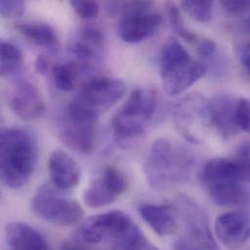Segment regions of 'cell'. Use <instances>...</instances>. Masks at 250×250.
<instances>
[{
  "mask_svg": "<svg viewBox=\"0 0 250 250\" xmlns=\"http://www.w3.org/2000/svg\"><path fill=\"white\" fill-rule=\"evenodd\" d=\"M195 168L190 151L167 138H158L150 146L144 162V174L155 190H167L186 183Z\"/></svg>",
  "mask_w": 250,
  "mask_h": 250,
  "instance_id": "obj_1",
  "label": "cell"
},
{
  "mask_svg": "<svg viewBox=\"0 0 250 250\" xmlns=\"http://www.w3.org/2000/svg\"><path fill=\"white\" fill-rule=\"evenodd\" d=\"M37 156V143L31 131L21 127L1 129V179L8 188L19 189L29 180L36 167Z\"/></svg>",
  "mask_w": 250,
  "mask_h": 250,
  "instance_id": "obj_2",
  "label": "cell"
},
{
  "mask_svg": "<svg viewBox=\"0 0 250 250\" xmlns=\"http://www.w3.org/2000/svg\"><path fill=\"white\" fill-rule=\"evenodd\" d=\"M120 79L95 75L85 80L66 109L68 118L79 122L97 123L100 116L113 107L125 94Z\"/></svg>",
  "mask_w": 250,
  "mask_h": 250,
  "instance_id": "obj_3",
  "label": "cell"
},
{
  "mask_svg": "<svg viewBox=\"0 0 250 250\" xmlns=\"http://www.w3.org/2000/svg\"><path fill=\"white\" fill-rule=\"evenodd\" d=\"M207 73V67L194 60L182 44L170 38L160 59V75L165 92L171 97L181 95Z\"/></svg>",
  "mask_w": 250,
  "mask_h": 250,
  "instance_id": "obj_4",
  "label": "cell"
},
{
  "mask_svg": "<svg viewBox=\"0 0 250 250\" xmlns=\"http://www.w3.org/2000/svg\"><path fill=\"white\" fill-rule=\"evenodd\" d=\"M157 109L156 94L141 88L134 89L125 104L111 120L112 129L120 142L126 143L144 134V123L150 120Z\"/></svg>",
  "mask_w": 250,
  "mask_h": 250,
  "instance_id": "obj_5",
  "label": "cell"
},
{
  "mask_svg": "<svg viewBox=\"0 0 250 250\" xmlns=\"http://www.w3.org/2000/svg\"><path fill=\"white\" fill-rule=\"evenodd\" d=\"M53 184L39 187L32 202V211L43 220L60 226H75L84 217L82 207L74 200L62 195Z\"/></svg>",
  "mask_w": 250,
  "mask_h": 250,
  "instance_id": "obj_6",
  "label": "cell"
},
{
  "mask_svg": "<svg viewBox=\"0 0 250 250\" xmlns=\"http://www.w3.org/2000/svg\"><path fill=\"white\" fill-rule=\"evenodd\" d=\"M118 29L125 43L136 44L154 35L163 22L151 1H127L120 6Z\"/></svg>",
  "mask_w": 250,
  "mask_h": 250,
  "instance_id": "obj_7",
  "label": "cell"
},
{
  "mask_svg": "<svg viewBox=\"0 0 250 250\" xmlns=\"http://www.w3.org/2000/svg\"><path fill=\"white\" fill-rule=\"evenodd\" d=\"M136 226L127 213L111 210L88 218L81 226L80 235L88 244L106 243L111 250Z\"/></svg>",
  "mask_w": 250,
  "mask_h": 250,
  "instance_id": "obj_8",
  "label": "cell"
},
{
  "mask_svg": "<svg viewBox=\"0 0 250 250\" xmlns=\"http://www.w3.org/2000/svg\"><path fill=\"white\" fill-rule=\"evenodd\" d=\"M173 121L183 137L191 142H198L200 133L210 126L208 101L199 94L187 96L175 106Z\"/></svg>",
  "mask_w": 250,
  "mask_h": 250,
  "instance_id": "obj_9",
  "label": "cell"
},
{
  "mask_svg": "<svg viewBox=\"0 0 250 250\" xmlns=\"http://www.w3.org/2000/svg\"><path fill=\"white\" fill-rule=\"evenodd\" d=\"M174 207L196 247L203 250H217L218 247L210 231L209 221L205 210L192 199L185 196L178 197Z\"/></svg>",
  "mask_w": 250,
  "mask_h": 250,
  "instance_id": "obj_10",
  "label": "cell"
},
{
  "mask_svg": "<svg viewBox=\"0 0 250 250\" xmlns=\"http://www.w3.org/2000/svg\"><path fill=\"white\" fill-rule=\"evenodd\" d=\"M206 192L220 207H243L250 203V193L241 180L222 173L200 174Z\"/></svg>",
  "mask_w": 250,
  "mask_h": 250,
  "instance_id": "obj_11",
  "label": "cell"
},
{
  "mask_svg": "<svg viewBox=\"0 0 250 250\" xmlns=\"http://www.w3.org/2000/svg\"><path fill=\"white\" fill-rule=\"evenodd\" d=\"M214 230L225 248L239 250L250 239V213L245 210L223 213L216 219Z\"/></svg>",
  "mask_w": 250,
  "mask_h": 250,
  "instance_id": "obj_12",
  "label": "cell"
},
{
  "mask_svg": "<svg viewBox=\"0 0 250 250\" xmlns=\"http://www.w3.org/2000/svg\"><path fill=\"white\" fill-rule=\"evenodd\" d=\"M12 112L24 121L37 120L45 114L46 106L36 86L28 81H20L10 96Z\"/></svg>",
  "mask_w": 250,
  "mask_h": 250,
  "instance_id": "obj_13",
  "label": "cell"
},
{
  "mask_svg": "<svg viewBox=\"0 0 250 250\" xmlns=\"http://www.w3.org/2000/svg\"><path fill=\"white\" fill-rule=\"evenodd\" d=\"M52 184L62 191L76 187L81 179V169L77 162L65 151L56 149L48 162Z\"/></svg>",
  "mask_w": 250,
  "mask_h": 250,
  "instance_id": "obj_14",
  "label": "cell"
},
{
  "mask_svg": "<svg viewBox=\"0 0 250 250\" xmlns=\"http://www.w3.org/2000/svg\"><path fill=\"white\" fill-rule=\"evenodd\" d=\"M60 135L67 147L77 153L88 155L96 146L97 123L79 122L65 116Z\"/></svg>",
  "mask_w": 250,
  "mask_h": 250,
  "instance_id": "obj_15",
  "label": "cell"
},
{
  "mask_svg": "<svg viewBox=\"0 0 250 250\" xmlns=\"http://www.w3.org/2000/svg\"><path fill=\"white\" fill-rule=\"evenodd\" d=\"M140 216L160 237H169L178 230V212L170 205L142 204L138 208Z\"/></svg>",
  "mask_w": 250,
  "mask_h": 250,
  "instance_id": "obj_16",
  "label": "cell"
},
{
  "mask_svg": "<svg viewBox=\"0 0 250 250\" xmlns=\"http://www.w3.org/2000/svg\"><path fill=\"white\" fill-rule=\"evenodd\" d=\"M237 101L228 95H220L208 101L210 127L223 137H230L238 132L235 125V108Z\"/></svg>",
  "mask_w": 250,
  "mask_h": 250,
  "instance_id": "obj_17",
  "label": "cell"
},
{
  "mask_svg": "<svg viewBox=\"0 0 250 250\" xmlns=\"http://www.w3.org/2000/svg\"><path fill=\"white\" fill-rule=\"evenodd\" d=\"M7 243L12 250H51L44 237L22 222H11L6 227Z\"/></svg>",
  "mask_w": 250,
  "mask_h": 250,
  "instance_id": "obj_18",
  "label": "cell"
},
{
  "mask_svg": "<svg viewBox=\"0 0 250 250\" xmlns=\"http://www.w3.org/2000/svg\"><path fill=\"white\" fill-rule=\"evenodd\" d=\"M104 37L101 29L88 25L81 28L77 38L71 45V52L77 57V61L89 64L98 52L104 47Z\"/></svg>",
  "mask_w": 250,
  "mask_h": 250,
  "instance_id": "obj_19",
  "label": "cell"
},
{
  "mask_svg": "<svg viewBox=\"0 0 250 250\" xmlns=\"http://www.w3.org/2000/svg\"><path fill=\"white\" fill-rule=\"evenodd\" d=\"M16 28L24 37L38 46L52 48L58 44L57 32L48 23L40 21L18 22Z\"/></svg>",
  "mask_w": 250,
  "mask_h": 250,
  "instance_id": "obj_20",
  "label": "cell"
},
{
  "mask_svg": "<svg viewBox=\"0 0 250 250\" xmlns=\"http://www.w3.org/2000/svg\"><path fill=\"white\" fill-rule=\"evenodd\" d=\"M88 64L79 61L57 62L52 67V77L57 89L62 92H70L74 89L77 77L87 69Z\"/></svg>",
  "mask_w": 250,
  "mask_h": 250,
  "instance_id": "obj_21",
  "label": "cell"
},
{
  "mask_svg": "<svg viewBox=\"0 0 250 250\" xmlns=\"http://www.w3.org/2000/svg\"><path fill=\"white\" fill-rule=\"evenodd\" d=\"M119 197L104 177L101 176L94 180L85 190L83 201L90 208H102L113 204Z\"/></svg>",
  "mask_w": 250,
  "mask_h": 250,
  "instance_id": "obj_22",
  "label": "cell"
},
{
  "mask_svg": "<svg viewBox=\"0 0 250 250\" xmlns=\"http://www.w3.org/2000/svg\"><path fill=\"white\" fill-rule=\"evenodd\" d=\"M23 65V57L18 46L2 41L0 45V74L10 77L19 73Z\"/></svg>",
  "mask_w": 250,
  "mask_h": 250,
  "instance_id": "obj_23",
  "label": "cell"
},
{
  "mask_svg": "<svg viewBox=\"0 0 250 250\" xmlns=\"http://www.w3.org/2000/svg\"><path fill=\"white\" fill-rule=\"evenodd\" d=\"M167 16H168V21L170 23V26L172 30L183 40L191 44L196 50L200 46V44L203 42L205 37L198 35L188 29L185 26L183 18L181 16V13L179 11V8L173 4V3H168L167 5Z\"/></svg>",
  "mask_w": 250,
  "mask_h": 250,
  "instance_id": "obj_24",
  "label": "cell"
},
{
  "mask_svg": "<svg viewBox=\"0 0 250 250\" xmlns=\"http://www.w3.org/2000/svg\"><path fill=\"white\" fill-rule=\"evenodd\" d=\"M180 6L195 21L202 23H208L212 19L213 2L212 1H182Z\"/></svg>",
  "mask_w": 250,
  "mask_h": 250,
  "instance_id": "obj_25",
  "label": "cell"
},
{
  "mask_svg": "<svg viewBox=\"0 0 250 250\" xmlns=\"http://www.w3.org/2000/svg\"><path fill=\"white\" fill-rule=\"evenodd\" d=\"M235 125L238 131L250 133V100L243 98L237 101L235 108Z\"/></svg>",
  "mask_w": 250,
  "mask_h": 250,
  "instance_id": "obj_26",
  "label": "cell"
},
{
  "mask_svg": "<svg viewBox=\"0 0 250 250\" xmlns=\"http://www.w3.org/2000/svg\"><path fill=\"white\" fill-rule=\"evenodd\" d=\"M116 250H159L152 245L138 228L132 232Z\"/></svg>",
  "mask_w": 250,
  "mask_h": 250,
  "instance_id": "obj_27",
  "label": "cell"
},
{
  "mask_svg": "<svg viewBox=\"0 0 250 250\" xmlns=\"http://www.w3.org/2000/svg\"><path fill=\"white\" fill-rule=\"evenodd\" d=\"M234 159L238 164L242 180L244 183H250V142L240 145Z\"/></svg>",
  "mask_w": 250,
  "mask_h": 250,
  "instance_id": "obj_28",
  "label": "cell"
},
{
  "mask_svg": "<svg viewBox=\"0 0 250 250\" xmlns=\"http://www.w3.org/2000/svg\"><path fill=\"white\" fill-rule=\"evenodd\" d=\"M76 14L82 19H95L100 12V5L96 1L91 0H72L70 2Z\"/></svg>",
  "mask_w": 250,
  "mask_h": 250,
  "instance_id": "obj_29",
  "label": "cell"
},
{
  "mask_svg": "<svg viewBox=\"0 0 250 250\" xmlns=\"http://www.w3.org/2000/svg\"><path fill=\"white\" fill-rule=\"evenodd\" d=\"M25 11V3L21 0H3L0 2V13L3 18H20Z\"/></svg>",
  "mask_w": 250,
  "mask_h": 250,
  "instance_id": "obj_30",
  "label": "cell"
},
{
  "mask_svg": "<svg viewBox=\"0 0 250 250\" xmlns=\"http://www.w3.org/2000/svg\"><path fill=\"white\" fill-rule=\"evenodd\" d=\"M220 4L224 11L231 15H243L250 12V1L249 0H223Z\"/></svg>",
  "mask_w": 250,
  "mask_h": 250,
  "instance_id": "obj_31",
  "label": "cell"
},
{
  "mask_svg": "<svg viewBox=\"0 0 250 250\" xmlns=\"http://www.w3.org/2000/svg\"><path fill=\"white\" fill-rule=\"evenodd\" d=\"M217 50V46L215 42L209 38L205 37L203 42L200 44V46L197 49V53L200 57L204 59H208L212 57Z\"/></svg>",
  "mask_w": 250,
  "mask_h": 250,
  "instance_id": "obj_32",
  "label": "cell"
},
{
  "mask_svg": "<svg viewBox=\"0 0 250 250\" xmlns=\"http://www.w3.org/2000/svg\"><path fill=\"white\" fill-rule=\"evenodd\" d=\"M240 61L245 71L250 77V42L243 45L240 50Z\"/></svg>",
  "mask_w": 250,
  "mask_h": 250,
  "instance_id": "obj_33",
  "label": "cell"
},
{
  "mask_svg": "<svg viewBox=\"0 0 250 250\" xmlns=\"http://www.w3.org/2000/svg\"><path fill=\"white\" fill-rule=\"evenodd\" d=\"M34 67H35V70H36L37 73H39L41 75H45L49 70L48 59L43 55L38 56L36 61H35Z\"/></svg>",
  "mask_w": 250,
  "mask_h": 250,
  "instance_id": "obj_34",
  "label": "cell"
},
{
  "mask_svg": "<svg viewBox=\"0 0 250 250\" xmlns=\"http://www.w3.org/2000/svg\"><path fill=\"white\" fill-rule=\"evenodd\" d=\"M176 250H201V249H199V248H195V247H193V246H191L190 244H187L186 242H183V241H181V242H179L178 244H177V246H176Z\"/></svg>",
  "mask_w": 250,
  "mask_h": 250,
  "instance_id": "obj_35",
  "label": "cell"
},
{
  "mask_svg": "<svg viewBox=\"0 0 250 250\" xmlns=\"http://www.w3.org/2000/svg\"><path fill=\"white\" fill-rule=\"evenodd\" d=\"M241 27L243 29V31H245L247 34L250 35V16L246 18L242 23H241Z\"/></svg>",
  "mask_w": 250,
  "mask_h": 250,
  "instance_id": "obj_36",
  "label": "cell"
},
{
  "mask_svg": "<svg viewBox=\"0 0 250 250\" xmlns=\"http://www.w3.org/2000/svg\"><path fill=\"white\" fill-rule=\"evenodd\" d=\"M62 250H84V249H82V248H79V247H77V246H74V245H65L64 247H63V249Z\"/></svg>",
  "mask_w": 250,
  "mask_h": 250,
  "instance_id": "obj_37",
  "label": "cell"
}]
</instances>
